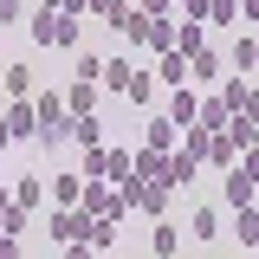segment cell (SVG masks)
<instances>
[{
	"label": "cell",
	"mask_w": 259,
	"mask_h": 259,
	"mask_svg": "<svg viewBox=\"0 0 259 259\" xmlns=\"http://www.w3.org/2000/svg\"><path fill=\"white\" fill-rule=\"evenodd\" d=\"M26 39H32V46H59V52H78V13H59V7H32V13H26Z\"/></svg>",
	"instance_id": "cell-1"
},
{
	"label": "cell",
	"mask_w": 259,
	"mask_h": 259,
	"mask_svg": "<svg viewBox=\"0 0 259 259\" xmlns=\"http://www.w3.org/2000/svg\"><path fill=\"white\" fill-rule=\"evenodd\" d=\"M46 233H52V246H59V253H91V233H97V214H84V207H59Z\"/></svg>",
	"instance_id": "cell-2"
},
{
	"label": "cell",
	"mask_w": 259,
	"mask_h": 259,
	"mask_svg": "<svg viewBox=\"0 0 259 259\" xmlns=\"http://www.w3.org/2000/svg\"><path fill=\"white\" fill-rule=\"evenodd\" d=\"M221 175H227V182H221L227 207H253V182H259V175H253V156H233Z\"/></svg>",
	"instance_id": "cell-3"
},
{
	"label": "cell",
	"mask_w": 259,
	"mask_h": 259,
	"mask_svg": "<svg viewBox=\"0 0 259 259\" xmlns=\"http://www.w3.org/2000/svg\"><path fill=\"white\" fill-rule=\"evenodd\" d=\"M0 123H7V136H13V143H32V130H39V117H32V97H13V104L0 110Z\"/></svg>",
	"instance_id": "cell-4"
},
{
	"label": "cell",
	"mask_w": 259,
	"mask_h": 259,
	"mask_svg": "<svg viewBox=\"0 0 259 259\" xmlns=\"http://www.w3.org/2000/svg\"><path fill=\"white\" fill-rule=\"evenodd\" d=\"M175 143H182V123H175L168 110H162V117H149V123H143V149H175Z\"/></svg>",
	"instance_id": "cell-5"
},
{
	"label": "cell",
	"mask_w": 259,
	"mask_h": 259,
	"mask_svg": "<svg viewBox=\"0 0 259 259\" xmlns=\"http://www.w3.org/2000/svg\"><path fill=\"white\" fill-rule=\"evenodd\" d=\"M32 78H39V71H32L26 59H20V65H0V91H13V97H32V91H39Z\"/></svg>",
	"instance_id": "cell-6"
},
{
	"label": "cell",
	"mask_w": 259,
	"mask_h": 259,
	"mask_svg": "<svg viewBox=\"0 0 259 259\" xmlns=\"http://www.w3.org/2000/svg\"><path fill=\"white\" fill-rule=\"evenodd\" d=\"M52 207H78V194H84V175H78V168H65V175H52Z\"/></svg>",
	"instance_id": "cell-7"
},
{
	"label": "cell",
	"mask_w": 259,
	"mask_h": 259,
	"mask_svg": "<svg viewBox=\"0 0 259 259\" xmlns=\"http://www.w3.org/2000/svg\"><path fill=\"white\" fill-rule=\"evenodd\" d=\"M168 182H143V194H136V214H149V221H156V214H168Z\"/></svg>",
	"instance_id": "cell-8"
},
{
	"label": "cell",
	"mask_w": 259,
	"mask_h": 259,
	"mask_svg": "<svg viewBox=\"0 0 259 259\" xmlns=\"http://www.w3.org/2000/svg\"><path fill=\"white\" fill-rule=\"evenodd\" d=\"M156 78H162V84H188V59H182L175 46H168V52H156Z\"/></svg>",
	"instance_id": "cell-9"
},
{
	"label": "cell",
	"mask_w": 259,
	"mask_h": 259,
	"mask_svg": "<svg viewBox=\"0 0 259 259\" xmlns=\"http://www.w3.org/2000/svg\"><path fill=\"white\" fill-rule=\"evenodd\" d=\"M188 240H201V246L221 240V214H214V207H194V214H188Z\"/></svg>",
	"instance_id": "cell-10"
},
{
	"label": "cell",
	"mask_w": 259,
	"mask_h": 259,
	"mask_svg": "<svg viewBox=\"0 0 259 259\" xmlns=\"http://www.w3.org/2000/svg\"><path fill=\"white\" fill-rule=\"evenodd\" d=\"M233 240H240V253L259 246V214H253V207H233Z\"/></svg>",
	"instance_id": "cell-11"
},
{
	"label": "cell",
	"mask_w": 259,
	"mask_h": 259,
	"mask_svg": "<svg viewBox=\"0 0 259 259\" xmlns=\"http://www.w3.org/2000/svg\"><path fill=\"white\" fill-rule=\"evenodd\" d=\"M149 253H162V259H168V253H182V227H168V221L156 214V227H149Z\"/></svg>",
	"instance_id": "cell-12"
},
{
	"label": "cell",
	"mask_w": 259,
	"mask_h": 259,
	"mask_svg": "<svg viewBox=\"0 0 259 259\" xmlns=\"http://www.w3.org/2000/svg\"><path fill=\"white\" fill-rule=\"evenodd\" d=\"M253 65H259V39H253V32H240V39H233V71L253 78Z\"/></svg>",
	"instance_id": "cell-13"
},
{
	"label": "cell",
	"mask_w": 259,
	"mask_h": 259,
	"mask_svg": "<svg viewBox=\"0 0 259 259\" xmlns=\"http://www.w3.org/2000/svg\"><path fill=\"white\" fill-rule=\"evenodd\" d=\"M221 104H227V110H253V78H227Z\"/></svg>",
	"instance_id": "cell-14"
},
{
	"label": "cell",
	"mask_w": 259,
	"mask_h": 259,
	"mask_svg": "<svg viewBox=\"0 0 259 259\" xmlns=\"http://www.w3.org/2000/svg\"><path fill=\"white\" fill-rule=\"evenodd\" d=\"M207 46V32H201V20H175V52L188 59V52H201Z\"/></svg>",
	"instance_id": "cell-15"
},
{
	"label": "cell",
	"mask_w": 259,
	"mask_h": 259,
	"mask_svg": "<svg viewBox=\"0 0 259 259\" xmlns=\"http://www.w3.org/2000/svg\"><path fill=\"white\" fill-rule=\"evenodd\" d=\"M207 78H221V59L201 46V52H188V84H207Z\"/></svg>",
	"instance_id": "cell-16"
},
{
	"label": "cell",
	"mask_w": 259,
	"mask_h": 259,
	"mask_svg": "<svg viewBox=\"0 0 259 259\" xmlns=\"http://www.w3.org/2000/svg\"><path fill=\"white\" fill-rule=\"evenodd\" d=\"M13 201H20V207H39V201H46V182H39V175H13Z\"/></svg>",
	"instance_id": "cell-17"
},
{
	"label": "cell",
	"mask_w": 259,
	"mask_h": 259,
	"mask_svg": "<svg viewBox=\"0 0 259 259\" xmlns=\"http://www.w3.org/2000/svg\"><path fill=\"white\" fill-rule=\"evenodd\" d=\"M123 97H130V104H149V97H156V71H143V65H136V71H130V84H123Z\"/></svg>",
	"instance_id": "cell-18"
},
{
	"label": "cell",
	"mask_w": 259,
	"mask_h": 259,
	"mask_svg": "<svg viewBox=\"0 0 259 259\" xmlns=\"http://www.w3.org/2000/svg\"><path fill=\"white\" fill-rule=\"evenodd\" d=\"M175 46V20H149V32H143V52H168Z\"/></svg>",
	"instance_id": "cell-19"
},
{
	"label": "cell",
	"mask_w": 259,
	"mask_h": 259,
	"mask_svg": "<svg viewBox=\"0 0 259 259\" xmlns=\"http://www.w3.org/2000/svg\"><path fill=\"white\" fill-rule=\"evenodd\" d=\"M104 168H110V149H104V143H91V149H84V162H78V175H84V182H104Z\"/></svg>",
	"instance_id": "cell-20"
},
{
	"label": "cell",
	"mask_w": 259,
	"mask_h": 259,
	"mask_svg": "<svg viewBox=\"0 0 259 259\" xmlns=\"http://www.w3.org/2000/svg\"><path fill=\"white\" fill-rule=\"evenodd\" d=\"M194 123H201V130H221L227 123V104H221V97H201V104H194Z\"/></svg>",
	"instance_id": "cell-21"
},
{
	"label": "cell",
	"mask_w": 259,
	"mask_h": 259,
	"mask_svg": "<svg viewBox=\"0 0 259 259\" xmlns=\"http://www.w3.org/2000/svg\"><path fill=\"white\" fill-rule=\"evenodd\" d=\"M71 136H78L84 149H91V143H104V123H97V110H91V117H71Z\"/></svg>",
	"instance_id": "cell-22"
},
{
	"label": "cell",
	"mask_w": 259,
	"mask_h": 259,
	"mask_svg": "<svg viewBox=\"0 0 259 259\" xmlns=\"http://www.w3.org/2000/svg\"><path fill=\"white\" fill-rule=\"evenodd\" d=\"M26 13H32L26 0H0V26H26Z\"/></svg>",
	"instance_id": "cell-23"
},
{
	"label": "cell",
	"mask_w": 259,
	"mask_h": 259,
	"mask_svg": "<svg viewBox=\"0 0 259 259\" xmlns=\"http://www.w3.org/2000/svg\"><path fill=\"white\" fill-rule=\"evenodd\" d=\"M233 13H240V0H207V20H221V26H233Z\"/></svg>",
	"instance_id": "cell-24"
},
{
	"label": "cell",
	"mask_w": 259,
	"mask_h": 259,
	"mask_svg": "<svg viewBox=\"0 0 259 259\" xmlns=\"http://www.w3.org/2000/svg\"><path fill=\"white\" fill-rule=\"evenodd\" d=\"M136 7H143L149 20H175V0H136Z\"/></svg>",
	"instance_id": "cell-25"
},
{
	"label": "cell",
	"mask_w": 259,
	"mask_h": 259,
	"mask_svg": "<svg viewBox=\"0 0 259 259\" xmlns=\"http://www.w3.org/2000/svg\"><path fill=\"white\" fill-rule=\"evenodd\" d=\"M84 13H97V20H110V13H117V0H84Z\"/></svg>",
	"instance_id": "cell-26"
},
{
	"label": "cell",
	"mask_w": 259,
	"mask_h": 259,
	"mask_svg": "<svg viewBox=\"0 0 259 259\" xmlns=\"http://www.w3.org/2000/svg\"><path fill=\"white\" fill-rule=\"evenodd\" d=\"M182 20H207V0H182Z\"/></svg>",
	"instance_id": "cell-27"
},
{
	"label": "cell",
	"mask_w": 259,
	"mask_h": 259,
	"mask_svg": "<svg viewBox=\"0 0 259 259\" xmlns=\"http://www.w3.org/2000/svg\"><path fill=\"white\" fill-rule=\"evenodd\" d=\"M13 253H26V246H20L13 233H0V259H13Z\"/></svg>",
	"instance_id": "cell-28"
},
{
	"label": "cell",
	"mask_w": 259,
	"mask_h": 259,
	"mask_svg": "<svg viewBox=\"0 0 259 259\" xmlns=\"http://www.w3.org/2000/svg\"><path fill=\"white\" fill-rule=\"evenodd\" d=\"M59 13H78V20H84V0H59Z\"/></svg>",
	"instance_id": "cell-29"
},
{
	"label": "cell",
	"mask_w": 259,
	"mask_h": 259,
	"mask_svg": "<svg viewBox=\"0 0 259 259\" xmlns=\"http://www.w3.org/2000/svg\"><path fill=\"white\" fill-rule=\"evenodd\" d=\"M32 7H59V0H32Z\"/></svg>",
	"instance_id": "cell-30"
}]
</instances>
